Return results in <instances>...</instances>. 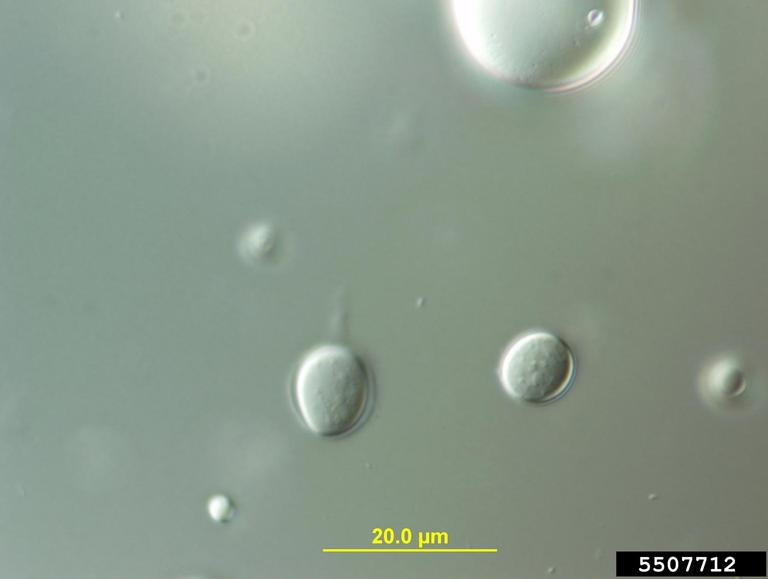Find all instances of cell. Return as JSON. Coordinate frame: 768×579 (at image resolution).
Returning <instances> with one entry per match:
<instances>
[{
  "instance_id": "cell-1",
  "label": "cell",
  "mask_w": 768,
  "mask_h": 579,
  "mask_svg": "<svg viewBox=\"0 0 768 579\" xmlns=\"http://www.w3.org/2000/svg\"><path fill=\"white\" fill-rule=\"evenodd\" d=\"M374 384L366 361L341 345L312 350L298 367L294 398L306 426L321 437L336 438L356 430L366 419Z\"/></svg>"
},
{
  "instance_id": "cell-2",
  "label": "cell",
  "mask_w": 768,
  "mask_h": 579,
  "mask_svg": "<svg viewBox=\"0 0 768 579\" xmlns=\"http://www.w3.org/2000/svg\"><path fill=\"white\" fill-rule=\"evenodd\" d=\"M575 369L569 345L558 336L536 331L517 338L505 351L499 379L506 393L529 405L546 404L569 387Z\"/></svg>"
}]
</instances>
